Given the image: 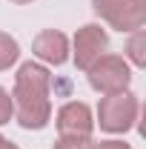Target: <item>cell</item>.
<instances>
[{"mask_svg": "<svg viewBox=\"0 0 146 149\" xmlns=\"http://www.w3.org/2000/svg\"><path fill=\"white\" fill-rule=\"evenodd\" d=\"M15 120L23 129H43L52 120V74L43 63H23L12 89Z\"/></svg>", "mask_w": 146, "mask_h": 149, "instance_id": "1", "label": "cell"}, {"mask_svg": "<svg viewBox=\"0 0 146 149\" xmlns=\"http://www.w3.org/2000/svg\"><path fill=\"white\" fill-rule=\"evenodd\" d=\"M138 112H140V103L138 97L123 89V92H115V95H103L100 103H97V120L100 129L109 132V135H123L135 126L138 120Z\"/></svg>", "mask_w": 146, "mask_h": 149, "instance_id": "2", "label": "cell"}, {"mask_svg": "<svg viewBox=\"0 0 146 149\" xmlns=\"http://www.w3.org/2000/svg\"><path fill=\"white\" fill-rule=\"evenodd\" d=\"M86 77H89V86L100 95H115L129 89L132 83V66L126 63V57L120 55H100L89 69H86Z\"/></svg>", "mask_w": 146, "mask_h": 149, "instance_id": "3", "label": "cell"}, {"mask_svg": "<svg viewBox=\"0 0 146 149\" xmlns=\"http://www.w3.org/2000/svg\"><path fill=\"white\" fill-rule=\"evenodd\" d=\"M97 17H103L115 32L132 35L146 23V0H92Z\"/></svg>", "mask_w": 146, "mask_h": 149, "instance_id": "4", "label": "cell"}, {"mask_svg": "<svg viewBox=\"0 0 146 149\" xmlns=\"http://www.w3.org/2000/svg\"><path fill=\"white\" fill-rule=\"evenodd\" d=\"M106 49H109V35H106L97 23H86V26H80V29L74 32L72 55H74V66H77V69L86 72L100 55H106Z\"/></svg>", "mask_w": 146, "mask_h": 149, "instance_id": "5", "label": "cell"}, {"mask_svg": "<svg viewBox=\"0 0 146 149\" xmlns=\"http://www.w3.org/2000/svg\"><path fill=\"white\" fill-rule=\"evenodd\" d=\"M57 132L60 135H72V138H89L92 129H95V118H92V109L83 103V100H69L57 109Z\"/></svg>", "mask_w": 146, "mask_h": 149, "instance_id": "6", "label": "cell"}, {"mask_svg": "<svg viewBox=\"0 0 146 149\" xmlns=\"http://www.w3.org/2000/svg\"><path fill=\"white\" fill-rule=\"evenodd\" d=\"M32 52L37 60H43L49 66H63L69 60V37L57 29H43L32 40Z\"/></svg>", "mask_w": 146, "mask_h": 149, "instance_id": "7", "label": "cell"}, {"mask_svg": "<svg viewBox=\"0 0 146 149\" xmlns=\"http://www.w3.org/2000/svg\"><path fill=\"white\" fill-rule=\"evenodd\" d=\"M126 63L138 66V69L146 66V32L143 29L132 32V37H129V43H126Z\"/></svg>", "mask_w": 146, "mask_h": 149, "instance_id": "8", "label": "cell"}, {"mask_svg": "<svg viewBox=\"0 0 146 149\" xmlns=\"http://www.w3.org/2000/svg\"><path fill=\"white\" fill-rule=\"evenodd\" d=\"M20 57V46L17 40L12 35H6V32H0V72H6L9 66H15Z\"/></svg>", "mask_w": 146, "mask_h": 149, "instance_id": "9", "label": "cell"}, {"mask_svg": "<svg viewBox=\"0 0 146 149\" xmlns=\"http://www.w3.org/2000/svg\"><path fill=\"white\" fill-rule=\"evenodd\" d=\"M52 149H95V141L89 138H72V135H60L55 141V146Z\"/></svg>", "mask_w": 146, "mask_h": 149, "instance_id": "10", "label": "cell"}, {"mask_svg": "<svg viewBox=\"0 0 146 149\" xmlns=\"http://www.w3.org/2000/svg\"><path fill=\"white\" fill-rule=\"evenodd\" d=\"M15 118V106H12V95L6 92L3 86H0V126L3 123H9Z\"/></svg>", "mask_w": 146, "mask_h": 149, "instance_id": "11", "label": "cell"}, {"mask_svg": "<svg viewBox=\"0 0 146 149\" xmlns=\"http://www.w3.org/2000/svg\"><path fill=\"white\" fill-rule=\"evenodd\" d=\"M95 149H132L126 141H100V143H95Z\"/></svg>", "mask_w": 146, "mask_h": 149, "instance_id": "12", "label": "cell"}, {"mask_svg": "<svg viewBox=\"0 0 146 149\" xmlns=\"http://www.w3.org/2000/svg\"><path fill=\"white\" fill-rule=\"evenodd\" d=\"M0 149H17V143H12L9 138H3V135H0Z\"/></svg>", "mask_w": 146, "mask_h": 149, "instance_id": "13", "label": "cell"}, {"mask_svg": "<svg viewBox=\"0 0 146 149\" xmlns=\"http://www.w3.org/2000/svg\"><path fill=\"white\" fill-rule=\"evenodd\" d=\"M12 3H17V6H26V3H32V0H12Z\"/></svg>", "mask_w": 146, "mask_h": 149, "instance_id": "14", "label": "cell"}]
</instances>
